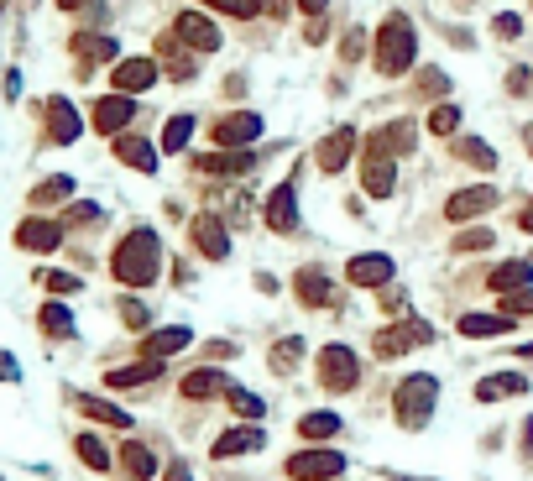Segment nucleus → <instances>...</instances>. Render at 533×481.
I'll use <instances>...</instances> for the list:
<instances>
[{
	"label": "nucleus",
	"mask_w": 533,
	"mask_h": 481,
	"mask_svg": "<svg viewBox=\"0 0 533 481\" xmlns=\"http://www.w3.org/2000/svg\"><path fill=\"white\" fill-rule=\"evenodd\" d=\"M110 272L126 288H152L162 278V241L152 225H136V231L121 236V246L110 251Z\"/></svg>",
	"instance_id": "nucleus-1"
},
{
	"label": "nucleus",
	"mask_w": 533,
	"mask_h": 481,
	"mask_svg": "<svg viewBox=\"0 0 533 481\" xmlns=\"http://www.w3.org/2000/svg\"><path fill=\"white\" fill-rule=\"evenodd\" d=\"M372 58H377V74L382 79H398L413 68V58H419V32H413V21L408 16H382V27L372 37Z\"/></svg>",
	"instance_id": "nucleus-2"
},
{
	"label": "nucleus",
	"mask_w": 533,
	"mask_h": 481,
	"mask_svg": "<svg viewBox=\"0 0 533 481\" xmlns=\"http://www.w3.org/2000/svg\"><path fill=\"white\" fill-rule=\"evenodd\" d=\"M434 403H439V382L429 372H413L398 382V393H392V414H398L403 429H424L434 419Z\"/></svg>",
	"instance_id": "nucleus-3"
},
{
	"label": "nucleus",
	"mask_w": 533,
	"mask_h": 481,
	"mask_svg": "<svg viewBox=\"0 0 533 481\" xmlns=\"http://www.w3.org/2000/svg\"><path fill=\"white\" fill-rule=\"evenodd\" d=\"M314 372H319L324 393H356L361 387V356L351 346H324L319 361H314Z\"/></svg>",
	"instance_id": "nucleus-4"
},
{
	"label": "nucleus",
	"mask_w": 533,
	"mask_h": 481,
	"mask_svg": "<svg viewBox=\"0 0 533 481\" xmlns=\"http://www.w3.org/2000/svg\"><path fill=\"white\" fill-rule=\"evenodd\" d=\"M429 340H434V330L424 325V319H398V325H387V330L372 335V356L377 361H398L413 346H429Z\"/></svg>",
	"instance_id": "nucleus-5"
},
{
	"label": "nucleus",
	"mask_w": 533,
	"mask_h": 481,
	"mask_svg": "<svg viewBox=\"0 0 533 481\" xmlns=\"http://www.w3.org/2000/svg\"><path fill=\"white\" fill-rule=\"evenodd\" d=\"M340 471H345V455L330 450V445H314V450L288 455V476L293 481H335Z\"/></svg>",
	"instance_id": "nucleus-6"
},
{
	"label": "nucleus",
	"mask_w": 533,
	"mask_h": 481,
	"mask_svg": "<svg viewBox=\"0 0 533 481\" xmlns=\"http://www.w3.org/2000/svg\"><path fill=\"white\" fill-rule=\"evenodd\" d=\"M413 147H419V131H413V121H387V126H377V131L361 142V157H408Z\"/></svg>",
	"instance_id": "nucleus-7"
},
{
	"label": "nucleus",
	"mask_w": 533,
	"mask_h": 481,
	"mask_svg": "<svg viewBox=\"0 0 533 481\" xmlns=\"http://www.w3.org/2000/svg\"><path fill=\"white\" fill-rule=\"evenodd\" d=\"M257 136H262V116H257V110H230V116H220L210 126L215 147H251Z\"/></svg>",
	"instance_id": "nucleus-8"
},
{
	"label": "nucleus",
	"mask_w": 533,
	"mask_h": 481,
	"mask_svg": "<svg viewBox=\"0 0 533 481\" xmlns=\"http://www.w3.org/2000/svg\"><path fill=\"white\" fill-rule=\"evenodd\" d=\"M486 210H497V183H471V189H455V194L445 199V215H450L455 225H466V220H476V215H486Z\"/></svg>",
	"instance_id": "nucleus-9"
},
{
	"label": "nucleus",
	"mask_w": 533,
	"mask_h": 481,
	"mask_svg": "<svg viewBox=\"0 0 533 481\" xmlns=\"http://www.w3.org/2000/svg\"><path fill=\"white\" fill-rule=\"evenodd\" d=\"M110 84H115V95H147L157 84V58H115Z\"/></svg>",
	"instance_id": "nucleus-10"
},
{
	"label": "nucleus",
	"mask_w": 533,
	"mask_h": 481,
	"mask_svg": "<svg viewBox=\"0 0 533 481\" xmlns=\"http://www.w3.org/2000/svg\"><path fill=\"white\" fill-rule=\"evenodd\" d=\"M194 168L210 173V178H246L257 168V157H251V147H220V152H199Z\"/></svg>",
	"instance_id": "nucleus-11"
},
{
	"label": "nucleus",
	"mask_w": 533,
	"mask_h": 481,
	"mask_svg": "<svg viewBox=\"0 0 533 481\" xmlns=\"http://www.w3.org/2000/svg\"><path fill=\"white\" fill-rule=\"evenodd\" d=\"M189 241H194L199 257H210V262H225V257H230V231H225L220 215H194Z\"/></svg>",
	"instance_id": "nucleus-12"
},
{
	"label": "nucleus",
	"mask_w": 533,
	"mask_h": 481,
	"mask_svg": "<svg viewBox=\"0 0 533 481\" xmlns=\"http://www.w3.org/2000/svg\"><path fill=\"white\" fill-rule=\"evenodd\" d=\"M293 293L304 309H335V283L324 267H298L293 272Z\"/></svg>",
	"instance_id": "nucleus-13"
},
{
	"label": "nucleus",
	"mask_w": 533,
	"mask_h": 481,
	"mask_svg": "<svg viewBox=\"0 0 533 481\" xmlns=\"http://www.w3.org/2000/svg\"><path fill=\"white\" fill-rule=\"evenodd\" d=\"M173 32L183 37V42H189V48L204 58V53H220V27H215V21L210 16H199V11H178V21H173Z\"/></svg>",
	"instance_id": "nucleus-14"
},
{
	"label": "nucleus",
	"mask_w": 533,
	"mask_h": 481,
	"mask_svg": "<svg viewBox=\"0 0 533 481\" xmlns=\"http://www.w3.org/2000/svg\"><path fill=\"white\" fill-rule=\"evenodd\" d=\"M392 257H382V251H361V257H351V267H345V283L351 288H387L392 283Z\"/></svg>",
	"instance_id": "nucleus-15"
},
{
	"label": "nucleus",
	"mask_w": 533,
	"mask_h": 481,
	"mask_svg": "<svg viewBox=\"0 0 533 481\" xmlns=\"http://www.w3.org/2000/svg\"><path fill=\"white\" fill-rule=\"evenodd\" d=\"M351 152H356V126H335L314 147V163H319V173H340L345 163H351Z\"/></svg>",
	"instance_id": "nucleus-16"
},
{
	"label": "nucleus",
	"mask_w": 533,
	"mask_h": 481,
	"mask_svg": "<svg viewBox=\"0 0 533 481\" xmlns=\"http://www.w3.org/2000/svg\"><path fill=\"white\" fill-rule=\"evenodd\" d=\"M157 58H162V63H168V74H173L178 84H189V79L199 74V63H194L199 53H194V48H189V42H183L178 32H168V37H157Z\"/></svg>",
	"instance_id": "nucleus-17"
},
{
	"label": "nucleus",
	"mask_w": 533,
	"mask_h": 481,
	"mask_svg": "<svg viewBox=\"0 0 533 481\" xmlns=\"http://www.w3.org/2000/svg\"><path fill=\"white\" fill-rule=\"evenodd\" d=\"M267 225L277 236L298 231V194H293V183H277V189L267 194Z\"/></svg>",
	"instance_id": "nucleus-18"
},
{
	"label": "nucleus",
	"mask_w": 533,
	"mask_h": 481,
	"mask_svg": "<svg viewBox=\"0 0 533 481\" xmlns=\"http://www.w3.org/2000/svg\"><path fill=\"white\" fill-rule=\"evenodd\" d=\"M262 445H267V434L257 424H236V429H225L220 440L210 445V455H215V461H230V455H251V450H262Z\"/></svg>",
	"instance_id": "nucleus-19"
},
{
	"label": "nucleus",
	"mask_w": 533,
	"mask_h": 481,
	"mask_svg": "<svg viewBox=\"0 0 533 481\" xmlns=\"http://www.w3.org/2000/svg\"><path fill=\"white\" fill-rule=\"evenodd\" d=\"M58 241H63V225H58V220L32 215V220L16 225V246H21V251H58Z\"/></svg>",
	"instance_id": "nucleus-20"
},
{
	"label": "nucleus",
	"mask_w": 533,
	"mask_h": 481,
	"mask_svg": "<svg viewBox=\"0 0 533 481\" xmlns=\"http://www.w3.org/2000/svg\"><path fill=\"white\" fill-rule=\"evenodd\" d=\"M131 116H136V100H131V95H105V100H95V131H105V136H121V131L131 126Z\"/></svg>",
	"instance_id": "nucleus-21"
},
{
	"label": "nucleus",
	"mask_w": 533,
	"mask_h": 481,
	"mask_svg": "<svg viewBox=\"0 0 533 481\" xmlns=\"http://www.w3.org/2000/svg\"><path fill=\"white\" fill-rule=\"evenodd\" d=\"M178 387H183V398H194V403H210V398L230 393V377L220 372V366H194V372L183 377Z\"/></svg>",
	"instance_id": "nucleus-22"
},
{
	"label": "nucleus",
	"mask_w": 533,
	"mask_h": 481,
	"mask_svg": "<svg viewBox=\"0 0 533 481\" xmlns=\"http://www.w3.org/2000/svg\"><path fill=\"white\" fill-rule=\"evenodd\" d=\"M361 189L372 199H392V189H398V168H392V157H361Z\"/></svg>",
	"instance_id": "nucleus-23"
},
{
	"label": "nucleus",
	"mask_w": 533,
	"mask_h": 481,
	"mask_svg": "<svg viewBox=\"0 0 533 481\" xmlns=\"http://www.w3.org/2000/svg\"><path fill=\"white\" fill-rule=\"evenodd\" d=\"M115 157H121L126 168H136V173H157V147L147 142V136L121 131V136H115Z\"/></svg>",
	"instance_id": "nucleus-24"
},
{
	"label": "nucleus",
	"mask_w": 533,
	"mask_h": 481,
	"mask_svg": "<svg viewBox=\"0 0 533 481\" xmlns=\"http://www.w3.org/2000/svg\"><path fill=\"white\" fill-rule=\"evenodd\" d=\"M79 131H84V126H79V110L68 105L63 95H53V100H48V136H53L58 147H68V142H79Z\"/></svg>",
	"instance_id": "nucleus-25"
},
{
	"label": "nucleus",
	"mask_w": 533,
	"mask_h": 481,
	"mask_svg": "<svg viewBox=\"0 0 533 481\" xmlns=\"http://www.w3.org/2000/svg\"><path fill=\"white\" fill-rule=\"evenodd\" d=\"M528 393V377L523 372H492L476 382V398L481 403H502V398H523Z\"/></svg>",
	"instance_id": "nucleus-26"
},
{
	"label": "nucleus",
	"mask_w": 533,
	"mask_h": 481,
	"mask_svg": "<svg viewBox=\"0 0 533 481\" xmlns=\"http://www.w3.org/2000/svg\"><path fill=\"white\" fill-rule=\"evenodd\" d=\"M189 340H194L189 325H168V330H152L142 340V351H147V361H168V356H178L183 346H189Z\"/></svg>",
	"instance_id": "nucleus-27"
},
{
	"label": "nucleus",
	"mask_w": 533,
	"mask_h": 481,
	"mask_svg": "<svg viewBox=\"0 0 533 481\" xmlns=\"http://www.w3.org/2000/svg\"><path fill=\"white\" fill-rule=\"evenodd\" d=\"M115 461H121V476H126V481H152V476H157V455H152L142 440H126Z\"/></svg>",
	"instance_id": "nucleus-28"
},
{
	"label": "nucleus",
	"mask_w": 533,
	"mask_h": 481,
	"mask_svg": "<svg viewBox=\"0 0 533 481\" xmlns=\"http://www.w3.org/2000/svg\"><path fill=\"white\" fill-rule=\"evenodd\" d=\"M460 335L471 340H492V335H513V314H460L455 319Z\"/></svg>",
	"instance_id": "nucleus-29"
},
{
	"label": "nucleus",
	"mask_w": 533,
	"mask_h": 481,
	"mask_svg": "<svg viewBox=\"0 0 533 481\" xmlns=\"http://www.w3.org/2000/svg\"><path fill=\"white\" fill-rule=\"evenodd\" d=\"M450 152L460 157V163L481 168V173H492V168H497V147H486L481 136H455V142H450Z\"/></svg>",
	"instance_id": "nucleus-30"
},
{
	"label": "nucleus",
	"mask_w": 533,
	"mask_h": 481,
	"mask_svg": "<svg viewBox=\"0 0 533 481\" xmlns=\"http://www.w3.org/2000/svg\"><path fill=\"white\" fill-rule=\"evenodd\" d=\"M152 377H162V361H136V366H115V372H105V387H147Z\"/></svg>",
	"instance_id": "nucleus-31"
},
{
	"label": "nucleus",
	"mask_w": 533,
	"mask_h": 481,
	"mask_svg": "<svg viewBox=\"0 0 533 481\" xmlns=\"http://www.w3.org/2000/svg\"><path fill=\"white\" fill-rule=\"evenodd\" d=\"M518 288H533V262H502L497 272H492V293H502V299H507V293H518Z\"/></svg>",
	"instance_id": "nucleus-32"
},
{
	"label": "nucleus",
	"mask_w": 533,
	"mask_h": 481,
	"mask_svg": "<svg viewBox=\"0 0 533 481\" xmlns=\"http://www.w3.org/2000/svg\"><path fill=\"white\" fill-rule=\"evenodd\" d=\"M298 434H304V440H314V445L335 440V434H340V414H330V408H314V414L298 419Z\"/></svg>",
	"instance_id": "nucleus-33"
},
{
	"label": "nucleus",
	"mask_w": 533,
	"mask_h": 481,
	"mask_svg": "<svg viewBox=\"0 0 533 481\" xmlns=\"http://www.w3.org/2000/svg\"><path fill=\"white\" fill-rule=\"evenodd\" d=\"M79 414L95 419V424H110V429H131L126 408H115V403H105V398H79Z\"/></svg>",
	"instance_id": "nucleus-34"
},
{
	"label": "nucleus",
	"mask_w": 533,
	"mask_h": 481,
	"mask_svg": "<svg viewBox=\"0 0 533 481\" xmlns=\"http://www.w3.org/2000/svg\"><path fill=\"white\" fill-rule=\"evenodd\" d=\"M42 330H48L53 340H68V335H74V314H68L63 304H42Z\"/></svg>",
	"instance_id": "nucleus-35"
},
{
	"label": "nucleus",
	"mask_w": 533,
	"mask_h": 481,
	"mask_svg": "<svg viewBox=\"0 0 533 481\" xmlns=\"http://www.w3.org/2000/svg\"><path fill=\"white\" fill-rule=\"evenodd\" d=\"M194 136V116H173L168 126H162V152H183Z\"/></svg>",
	"instance_id": "nucleus-36"
},
{
	"label": "nucleus",
	"mask_w": 533,
	"mask_h": 481,
	"mask_svg": "<svg viewBox=\"0 0 533 481\" xmlns=\"http://www.w3.org/2000/svg\"><path fill=\"white\" fill-rule=\"evenodd\" d=\"M74 450H79V461H84L89 471H110V450L95 440V434H79V440H74Z\"/></svg>",
	"instance_id": "nucleus-37"
},
{
	"label": "nucleus",
	"mask_w": 533,
	"mask_h": 481,
	"mask_svg": "<svg viewBox=\"0 0 533 481\" xmlns=\"http://www.w3.org/2000/svg\"><path fill=\"white\" fill-rule=\"evenodd\" d=\"M68 194H74V178H48V183H37V189H32V204H37V210H42V204H63Z\"/></svg>",
	"instance_id": "nucleus-38"
},
{
	"label": "nucleus",
	"mask_w": 533,
	"mask_h": 481,
	"mask_svg": "<svg viewBox=\"0 0 533 481\" xmlns=\"http://www.w3.org/2000/svg\"><path fill=\"white\" fill-rule=\"evenodd\" d=\"M298 361H304V340H298V335H288V340H277V346H272V372H293Z\"/></svg>",
	"instance_id": "nucleus-39"
},
{
	"label": "nucleus",
	"mask_w": 533,
	"mask_h": 481,
	"mask_svg": "<svg viewBox=\"0 0 533 481\" xmlns=\"http://www.w3.org/2000/svg\"><path fill=\"white\" fill-rule=\"evenodd\" d=\"M74 53H79V58H100V63H105V58H121L115 37H89V32H84V37H74Z\"/></svg>",
	"instance_id": "nucleus-40"
},
{
	"label": "nucleus",
	"mask_w": 533,
	"mask_h": 481,
	"mask_svg": "<svg viewBox=\"0 0 533 481\" xmlns=\"http://www.w3.org/2000/svg\"><path fill=\"white\" fill-rule=\"evenodd\" d=\"M225 398H230V408H236V414H241V419H251V424H257V419L267 414V403H262L257 393H246V387H230V393H225Z\"/></svg>",
	"instance_id": "nucleus-41"
},
{
	"label": "nucleus",
	"mask_w": 533,
	"mask_h": 481,
	"mask_svg": "<svg viewBox=\"0 0 533 481\" xmlns=\"http://www.w3.org/2000/svg\"><path fill=\"white\" fill-rule=\"evenodd\" d=\"M429 131L434 136H455L460 131V105H434L429 110Z\"/></svg>",
	"instance_id": "nucleus-42"
},
{
	"label": "nucleus",
	"mask_w": 533,
	"mask_h": 481,
	"mask_svg": "<svg viewBox=\"0 0 533 481\" xmlns=\"http://www.w3.org/2000/svg\"><path fill=\"white\" fill-rule=\"evenodd\" d=\"M413 89H419L424 100H439V95L450 89V79L439 74V68H419V74H413Z\"/></svg>",
	"instance_id": "nucleus-43"
},
{
	"label": "nucleus",
	"mask_w": 533,
	"mask_h": 481,
	"mask_svg": "<svg viewBox=\"0 0 533 481\" xmlns=\"http://www.w3.org/2000/svg\"><path fill=\"white\" fill-rule=\"evenodd\" d=\"M204 6H215L220 16H241V21H251L262 11V0H204Z\"/></svg>",
	"instance_id": "nucleus-44"
},
{
	"label": "nucleus",
	"mask_w": 533,
	"mask_h": 481,
	"mask_svg": "<svg viewBox=\"0 0 533 481\" xmlns=\"http://www.w3.org/2000/svg\"><path fill=\"white\" fill-rule=\"evenodd\" d=\"M486 246H497V231H466V236H455V251H486Z\"/></svg>",
	"instance_id": "nucleus-45"
},
{
	"label": "nucleus",
	"mask_w": 533,
	"mask_h": 481,
	"mask_svg": "<svg viewBox=\"0 0 533 481\" xmlns=\"http://www.w3.org/2000/svg\"><path fill=\"white\" fill-rule=\"evenodd\" d=\"M121 319H126L131 330H147V325H152V314H147L142 299H121Z\"/></svg>",
	"instance_id": "nucleus-46"
},
{
	"label": "nucleus",
	"mask_w": 533,
	"mask_h": 481,
	"mask_svg": "<svg viewBox=\"0 0 533 481\" xmlns=\"http://www.w3.org/2000/svg\"><path fill=\"white\" fill-rule=\"evenodd\" d=\"M502 309H507V314H513V319L533 314V288H518V293H507V299H502Z\"/></svg>",
	"instance_id": "nucleus-47"
},
{
	"label": "nucleus",
	"mask_w": 533,
	"mask_h": 481,
	"mask_svg": "<svg viewBox=\"0 0 533 481\" xmlns=\"http://www.w3.org/2000/svg\"><path fill=\"white\" fill-rule=\"evenodd\" d=\"M528 89H533V68H523V63H518L513 74H507V95H518V100H523Z\"/></svg>",
	"instance_id": "nucleus-48"
},
{
	"label": "nucleus",
	"mask_w": 533,
	"mask_h": 481,
	"mask_svg": "<svg viewBox=\"0 0 533 481\" xmlns=\"http://www.w3.org/2000/svg\"><path fill=\"white\" fill-rule=\"evenodd\" d=\"M361 53H366V32H345V42H340V58H345V63H356Z\"/></svg>",
	"instance_id": "nucleus-49"
},
{
	"label": "nucleus",
	"mask_w": 533,
	"mask_h": 481,
	"mask_svg": "<svg viewBox=\"0 0 533 481\" xmlns=\"http://www.w3.org/2000/svg\"><path fill=\"white\" fill-rule=\"evenodd\" d=\"M100 220V204H68V225H95Z\"/></svg>",
	"instance_id": "nucleus-50"
},
{
	"label": "nucleus",
	"mask_w": 533,
	"mask_h": 481,
	"mask_svg": "<svg viewBox=\"0 0 533 481\" xmlns=\"http://www.w3.org/2000/svg\"><path fill=\"white\" fill-rule=\"evenodd\" d=\"M492 32H497V37H518V32H523V21H518L513 11H502V16L492 21Z\"/></svg>",
	"instance_id": "nucleus-51"
},
{
	"label": "nucleus",
	"mask_w": 533,
	"mask_h": 481,
	"mask_svg": "<svg viewBox=\"0 0 533 481\" xmlns=\"http://www.w3.org/2000/svg\"><path fill=\"white\" fill-rule=\"evenodd\" d=\"M48 288L53 293H79V278L74 272H48Z\"/></svg>",
	"instance_id": "nucleus-52"
},
{
	"label": "nucleus",
	"mask_w": 533,
	"mask_h": 481,
	"mask_svg": "<svg viewBox=\"0 0 533 481\" xmlns=\"http://www.w3.org/2000/svg\"><path fill=\"white\" fill-rule=\"evenodd\" d=\"M382 309H387V314H403V309H408L403 288H387V293H382Z\"/></svg>",
	"instance_id": "nucleus-53"
},
{
	"label": "nucleus",
	"mask_w": 533,
	"mask_h": 481,
	"mask_svg": "<svg viewBox=\"0 0 533 481\" xmlns=\"http://www.w3.org/2000/svg\"><path fill=\"white\" fill-rule=\"evenodd\" d=\"M204 356H210V361H225V356H236V346H230V340H210V346H204Z\"/></svg>",
	"instance_id": "nucleus-54"
},
{
	"label": "nucleus",
	"mask_w": 533,
	"mask_h": 481,
	"mask_svg": "<svg viewBox=\"0 0 533 481\" xmlns=\"http://www.w3.org/2000/svg\"><path fill=\"white\" fill-rule=\"evenodd\" d=\"M21 377V366H16V356H6L0 351V382H16Z\"/></svg>",
	"instance_id": "nucleus-55"
},
{
	"label": "nucleus",
	"mask_w": 533,
	"mask_h": 481,
	"mask_svg": "<svg viewBox=\"0 0 533 481\" xmlns=\"http://www.w3.org/2000/svg\"><path fill=\"white\" fill-rule=\"evenodd\" d=\"M162 481H194V471L183 466V461H173V466H168V476H162Z\"/></svg>",
	"instance_id": "nucleus-56"
},
{
	"label": "nucleus",
	"mask_w": 533,
	"mask_h": 481,
	"mask_svg": "<svg viewBox=\"0 0 533 481\" xmlns=\"http://www.w3.org/2000/svg\"><path fill=\"white\" fill-rule=\"evenodd\" d=\"M324 6H330V0H298V11H304V16H319Z\"/></svg>",
	"instance_id": "nucleus-57"
},
{
	"label": "nucleus",
	"mask_w": 533,
	"mask_h": 481,
	"mask_svg": "<svg viewBox=\"0 0 533 481\" xmlns=\"http://www.w3.org/2000/svg\"><path fill=\"white\" fill-rule=\"evenodd\" d=\"M16 95H21V74L11 68V74H6V100H16Z\"/></svg>",
	"instance_id": "nucleus-58"
},
{
	"label": "nucleus",
	"mask_w": 533,
	"mask_h": 481,
	"mask_svg": "<svg viewBox=\"0 0 533 481\" xmlns=\"http://www.w3.org/2000/svg\"><path fill=\"white\" fill-rule=\"evenodd\" d=\"M262 11L267 16H288V0H262Z\"/></svg>",
	"instance_id": "nucleus-59"
},
{
	"label": "nucleus",
	"mask_w": 533,
	"mask_h": 481,
	"mask_svg": "<svg viewBox=\"0 0 533 481\" xmlns=\"http://www.w3.org/2000/svg\"><path fill=\"white\" fill-rule=\"evenodd\" d=\"M84 6H95V0H58V11H84Z\"/></svg>",
	"instance_id": "nucleus-60"
},
{
	"label": "nucleus",
	"mask_w": 533,
	"mask_h": 481,
	"mask_svg": "<svg viewBox=\"0 0 533 481\" xmlns=\"http://www.w3.org/2000/svg\"><path fill=\"white\" fill-rule=\"evenodd\" d=\"M518 225H523V231H528V236H533V199H528V210H523V215H518Z\"/></svg>",
	"instance_id": "nucleus-61"
},
{
	"label": "nucleus",
	"mask_w": 533,
	"mask_h": 481,
	"mask_svg": "<svg viewBox=\"0 0 533 481\" xmlns=\"http://www.w3.org/2000/svg\"><path fill=\"white\" fill-rule=\"evenodd\" d=\"M523 136H528V152H533V131H523Z\"/></svg>",
	"instance_id": "nucleus-62"
},
{
	"label": "nucleus",
	"mask_w": 533,
	"mask_h": 481,
	"mask_svg": "<svg viewBox=\"0 0 533 481\" xmlns=\"http://www.w3.org/2000/svg\"><path fill=\"white\" fill-rule=\"evenodd\" d=\"M523 356H533V340H528V346H523Z\"/></svg>",
	"instance_id": "nucleus-63"
}]
</instances>
